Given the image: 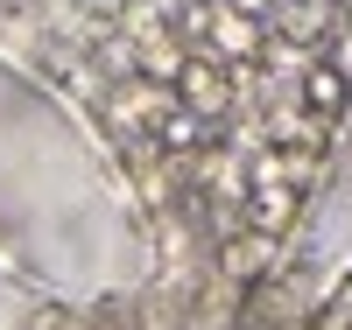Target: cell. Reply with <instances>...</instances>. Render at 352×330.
<instances>
[{
  "mask_svg": "<svg viewBox=\"0 0 352 330\" xmlns=\"http://www.w3.org/2000/svg\"><path fill=\"white\" fill-rule=\"evenodd\" d=\"M169 92H176V106H190L197 119H226L232 106H240V84H232L226 64H219V56H204V49H190L184 64L169 71Z\"/></svg>",
  "mask_w": 352,
  "mask_h": 330,
  "instance_id": "6da1fadb",
  "label": "cell"
},
{
  "mask_svg": "<svg viewBox=\"0 0 352 330\" xmlns=\"http://www.w3.org/2000/svg\"><path fill=\"white\" fill-rule=\"evenodd\" d=\"M247 225L254 232H268V239H282L289 225H296V211H303V190L296 183H247Z\"/></svg>",
  "mask_w": 352,
  "mask_h": 330,
  "instance_id": "7a4b0ae2",
  "label": "cell"
},
{
  "mask_svg": "<svg viewBox=\"0 0 352 330\" xmlns=\"http://www.w3.org/2000/svg\"><path fill=\"white\" fill-rule=\"evenodd\" d=\"M268 260H275V239L254 232V225H232V232L219 239V274H226V281H261V274H268Z\"/></svg>",
  "mask_w": 352,
  "mask_h": 330,
  "instance_id": "3957f363",
  "label": "cell"
},
{
  "mask_svg": "<svg viewBox=\"0 0 352 330\" xmlns=\"http://www.w3.org/2000/svg\"><path fill=\"white\" fill-rule=\"evenodd\" d=\"M345 106H352V71H338V64H310V71H303V113L338 119Z\"/></svg>",
  "mask_w": 352,
  "mask_h": 330,
  "instance_id": "277c9868",
  "label": "cell"
},
{
  "mask_svg": "<svg viewBox=\"0 0 352 330\" xmlns=\"http://www.w3.org/2000/svg\"><path fill=\"white\" fill-rule=\"evenodd\" d=\"M148 134H155V148H169V155H204V148H212V119H197L190 106H169Z\"/></svg>",
  "mask_w": 352,
  "mask_h": 330,
  "instance_id": "5b68a950",
  "label": "cell"
},
{
  "mask_svg": "<svg viewBox=\"0 0 352 330\" xmlns=\"http://www.w3.org/2000/svg\"><path fill=\"white\" fill-rule=\"evenodd\" d=\"M204 43H212L219 56H254V49H261V21L232 14V8H212V21H204Z\"/></svg>",
  "mask_w": 352,
  "mask_h": 330,
  "instance_id": "8992f818",
  "label": "cell"
},
{
  "mask_svg": "<svg viewBox=\"0 0 352 330\" xmlns=\"http://www.w3.org/2000/svg\"><path fill=\"white\" fill-rule=\"evenodd\" d=\"M99 64H106L113 78H134V71H141V49H134V43H120V36H113V43H99Z\"/></svg>",
  "mask_w": 352,
  "mask_h": 330,
  "instance_id": "52a82bcc",
  "label": "cell"
},
{
  "mask_svg": "<svg viewBox=\"0 0 352 330\" xmlns=\"http://www.w3.org/2000/svg\"><path fill=\"white\" fill-rule=\"evenodd\" d=\"M226 8H232V14H247V21H268V14H275V0H226Z\"/></svg>",
  "mask_w": 352,
  "mask_h": 330,
  "instance_id": "ba28073f",
  "label": "cell"
},
{
  "mask_svg": "<svg viewBox=\"0 0 352 330\" xmlns=\"http://www.w3.org/2000/svg\"><path fill=\"white\" fill-rule=\"evenodd\" d=\"M14 14H21V0H0V28H8V21H14Z\"/></svg>",
  "mask_w": 352,
  "mask_h": 330,
  "instance_id": "9c48e42d",
  "label": "cell"
},
{
  "mask_svg": "<svg viewBox=\"0 0 352 330\" xmlns=\"http://www.w3.org/2000/svg\"><path fill=\"white\" fill-rule=\"evenodd\" d=\"M324 8H331V14H352V0H324Z\"/></svg>",
  "mask_w": 352,
  "mask_h": 330,
  "instance_id": "30bf717a",
  "label": "cell"
},
{
  "mask_svg": "<svg viewBox=\"0 0 352 330\" xmlns=\"http://www.w3.org/2000/svg\"><path fill=\"white\" fill-rule=\"evenodd\" d=\"M0 239H8V232H0Z\"/></svg>",
  "mask_w": 352,
  "mask_h": 330,
  "instance_id": "8fae6325",
  "label": "cell"
}]
</instances>
